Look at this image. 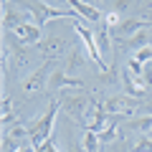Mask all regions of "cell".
<instances>
[{
	"label": "cell",
	"mask_w": 152,
	"mask_h": 152,
	"mask_svg": "<svg viewBox=\"0 0 152 152\" xmlns=\"http://www.w3.org/2000/svg\"><path fill=\"white\" fill-rule=\"evenodd\" d=\"M13 3L20 5V8H26L41 28H43L48 20H53V18H71L74 23H81L84 20V18L79 15L76 10H71V8H53V5H46L43 0H13Z\"/></svg>",
	"instance_id": "cell-1"
},
{
	"label": "cell",
	"mask_w": 152,
	"mask_h": 152,
	"mask_svg": "<svg viewBox=\"0 0 152 152\" xmlns=\"http://www.w3.org/2000/svg\"><path fill=\"white\" fill-rule=\"evenodd\" d=\"M58 109H61V102L51 99L48 112H46L41 119H36V122H31V124H28V140H31L33 147H41L46 140H51V132H53V124H56V114H58Z\"/></svg>",
	"instance_id": "cell-2"
},
{
	"label": "cell",
	"mask_w": 152,
	"mask_h": 152,
	"mask_svg": "<svg viewBox=\"0 0 152 152\" xmlns=\"http://www.w3.org/2000/svg\"><path fill=\"white\" fill-rule=\"evenodd\" d=\"M74 28H76V33L81 36L84 48L89 51V56H91V58L96 61V66L102 69V74H107V71H109V66H107V61H104L102 51H99V43H96V38H94V31H89V28L84 26V20H81V23H74Z\"/></svg>",
	"instance_id": "cell-3"
},
{
	"label": "cell",
	"mask_w": 152,
	"mask_h": 152,
	"mask_svg": "<svg viewBox=\"0 0 152 152\" xmlns=\"http://www.w3.org/2000/svg\"><path fill=\"white\" fill-rule=\"evenodd\" d=\"M140 102L142 99H134V96H127V94H119V96H112L102 104L107 109V114H119V117H129L140 109Z\"/></svg>",
	"instance_id": "cell-4"
},
{
	"label": "cell",
	"mask_w": 152,
	"mask_h": 152,
	"mask_svg": "<svg viewBox=\"0 0 152 152\" xmlns=\"http://www.w3.org/2000/svg\"><path fill=\"white\" fill-rule=\"evenodd\" d=\"M61 107H64L76 122H81V124H84V114L89 112V99L86 96H81V94H76V96H74V94H66V96L61 99Z\"/></svg>",
	"instance_id": "cell-5"
},
{
	"label": "cell",
	"mask_w": 152,
	"mask_h": 152,
	"mask_svg": "<svg viewBox=\"0 0 152 152\" xmlns=\"http://www.w3.org/2000/svg\"><path fill=\"white\" fill-rule=\"evenodd\" d=\"M51 66H56L53 58H48L41 69L36 71V74L28 76L26 84H23V91H26V94H33V91H38V89H43V86H46V79H51Z\"/></svg>",
	"instance_id": "cell-6"
},
{
	"label": "cell",
	"mask_w": 152,
	"mask_h": 152,
	"mask_svg": "<svg viewBox=\"0 0 152 152\" xmlns=\"http://www.w3.org/2000/svg\"><path fill=\"white\" fill-rule=\"evenodd\" d=\"M13 33H15V41L20 46H36V43H41V26H38L36 20H28V23H23V26H18Z\"/></svg>",
	"instance_id": "cell-7"
},
{
	"label": "cell",
	"mask_w": 152,
	"mask_h": 152,
	"mask_svg": "<svg viewBox=\"0 0 152 152\" xmlns=\"http://www.w3.org/2000/svg\"><path fill=\"white\" fill-rule=\"evenodd\" d=\"M48 86L53 89V91H61V89H81L84 81H81V79H76V76H69L64 71V66H61V69H56L53 74H51Z\"/></svg>",
	"instance_id": "cell-8"
},
{
	"label": "cell",
	"mask_w": 152,
	"mask_h": 152,
	"mask_svg": "<svg viewBox=\"0 0 152 152\" xmlns=\"http://www.w3.org/2000/svg\"><path fill=\"white\" fill-rule=\"evenodd\" d=\"M66 48H69V41H66L64 36H48V38H43L41 43H36V51L46 53L48 58H56V56H61Z\"/></svg>",
	"instance_id": "cell-9"
},
{
	"label": "cell",
	"mask_w": 152,
	"mask_h": 152,
	"mask_svg": "<svg viewBox=\"0 0 152 152\" xmlns=\"http://www.w3.org/2000/svg\"><path fill=\"white\" fill-rule=\"evenodd\" d=\"M152 23H147V20H140V18H127V20H119V26L117 28H112V33L119 41H124V38H132L134 33H140V31H145V28H150Z\"/></svg>",
	"instance_id": "cell-10"
},
{
	"label": "cell",
	"mask_w": 152,
	"mask_h": 152,
	"mask_svg": "<svg viewBox=\"0 0 152 152\" xmlns=\"http://www.w3.org/2000/svg\"><path fill=\"white\" fill-rule=\"evenodd\" d=\"M66 5H69L71 10H76L84 20H91V23H102L104 20L102 10H99L96 5H91V3H84V0H66Z\"/></svg>",
	"instance_id": "cell-11"
},
{
	"label": "cell",
	"mask_w": 152,
	"mask_h": 152,
	"mask_svg": "<svg viewBox=\"0 0 152 152\" xmlns=\"http://www.w3.org/2000/svg\"><path fill=\"white\" fill-rule=\"evenodd\" d=\"M122 86H124V94L127 96H134V99H145L147 96V89L142 86V81H137L134 76L129 74V69H122Z\"/></svg>",
	"instance_id": "cell-12"
},
{
	"label": "cell",
	"mask_w": 152,
	"mask_h": 152,
	"mask_svg": "<svg viewBox=\"0 0 152 152\" xmlns=\"http://www.w3.org/2000/svg\"><path fill=\"white\" fill-rule=\"evenodd\" d=\"M81 66H84V53H81V46H76V48H71V51H69V58H66L64 71L71 76L76 69H81Z\"/></svg>",
	"instance_id": "cell-13"
},
{
	"label": "cell",
	"mask_w": 152,
	"mask_h": 152,
	"mask_svg": "<svg viewBox=\"0 0 152 152\" xmlns=\"http://www.w3.org/2000/svg\"><path fill=\"white\" fill-rule=\"evenodd\" d=\"M122 43L127 46V48H134V51H140V48H145V46H150V31H140V33H134L132 38H124Z\"/></svg>",
	"instance_id": "cell-14"
},
{
	"label": "cell",
	"mask_w": 152,
	"mask_h": 152,
	"mask_svg": "<svg viewBox=\"0 0 152 152\" xmlns=\"http://www.w3.org/2000/svg\"><path fill=\"white\" fill-rule=\"evenodd\" d=\"M81 147L86 152H102V140H99V134H94V132H84V140H81Z\"/></svg>",
	"instance_id": "cell-15"
},
{
	"label": "cell",
	"mask_w": 152,
	"mask_h": 152,
	"mask_svg": "<svg viewBox=\"0 0 152 152\" xmlns=\"http://www.w3.org/2000/svg\"><path fill=\"white\" fill-rule=\"evenodd\" d=\"M127 127H132L134 132H150L152 129V114L150 117H137V119H132Z\"/></svg>",
	"instance_id": "cell-16"
},
{
	"label": "cell",
	"mask_w": 152,
	"mask_h": 152,
	"mask_svg": "<svg viewBox=\"0 0 152 152\" xmlns=\"http://www.w3.org/2000/svg\"><path fill=\"white\" fill-rule=\"evenodd\" d=\"M127 69H129V74L134 76L137 81H142V79H145V64H140V61H137L134 56H132V58L127 61Z\"/></svg>",
	"instance_id": "cell-17"
},
{
	"label": "cell",
	"mask_w": 152,
	"mask_h": 152,
	"mask_svg": "<svg viewBox=\"0 0 152 152\" xmlns=\"http://www.w3.org/2000/svg\"><path fill=\"white\" fill-rule=\"evenodd\" d=\"M129 150L132 152H152V140L150 137H137V140L132 142Z\"/></svg>",
	"instance_id": "cell-18"
},
{
	"label": "cell",
	"mask_w": 152,
	"mask_h": 152,
	"mask_svg": "<svg viewBox=\"0 0 152 152\" xmlns=\"http://www.w3.org/2000/svg\"><path fill=\"white\" fill-rule=\"evenodd\" d=\"M20 147H23V145H18L15 137L5 132V140H3V152H13V150H20Z\"/></svg>",
	"instance_id": "cell-19"
},
{
	"label": "cell",
	"mask_w": 152,
	"mask_h": 152,
	"mask_svg": "<svg viewBox=\"0 0 152 152\" xmlns=\"http://www.w3.org/2000/svg\"><path fill=\"white\" fill-rule=\"evenodd\" d=\"M99 140H102V145H107V142L117 140V127H114V124H109L104 132H99Z\"/></svg>",
	"instance_id": "cell-20"
},
{
	"label": "cell",
	"mask_w": 152,
	"mask_h": 152,
	"mask_svg": "<svg viewBox=\"0 0 152 152\" xmlns=\"http://www.w3.org/2000/svg\"><path fill=\"white\" fill-rule=\"evenodd\" d=\"M134 58L140 61V64H147V61H152V46H145V48H140L134 53Z\"/></svg>",
	"instance_id": "cell-21"
},
{
	"label": "cell",
	"mask_w": 152,
	"mask_h": 152,
	"mask_svg": "<svg viewBox=\"0 0 152 152\" xmlns=\"http://www.w3.org/2000/svg\"><path fill=\"white\" fill-rule=\"evenodd\" d=\"M36 152H58L56 150V145H53V140H46L41 147H36Z\"/></svg>",
	"instance_id": "cell-22"
},
{
	"label": "cell",
	"mask_w": 152,
	"mask_h": 152,
	"mask_svg": "<svg viewBox=\"0 0 152 152\" xmlns=\"http://www.w3.org/2000/svg\"><path fill=\"white\" fill-rule=\"evenodd\" d=\"M43 3H46V5H64V3H66V0H43Z\"/></svg>",
	"instance_id": "cell-23"
},
{
	"label": "cell",
	"mask_w": 152,
	"mask_h": 152,
	"mask_svg": "<svg viewBox=\"0 0 152 152\" xmlns=\"http://www.w3.org/2000/svg\"><path fill=\"white\" fill-rule=\"evenodd\" d=\"M18 152H36V147H28V145H23V147H20Z\"/></svg>",
	"instance_id": "cell-24"
}]
</instances>
